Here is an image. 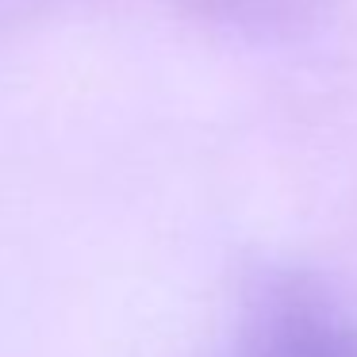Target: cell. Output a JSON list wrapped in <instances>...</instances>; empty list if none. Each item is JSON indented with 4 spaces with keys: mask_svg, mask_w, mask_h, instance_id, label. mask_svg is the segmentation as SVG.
<instances>
[{
    "mask_svg": "<svg viewBox=\"0 0 357 357\" xmlns=\"http://www.w3.org/2000/svg\"><path fill=\"white\" fill-rule=\"evenodd\" d=\"M242 357H357V323L323 296L288 288L269 303Z\"/></svg>",
    "mask_w": 357,
    "mask_h": 357,
    "instance_id": "1",
    "label": "cell"
}]
</instances>
